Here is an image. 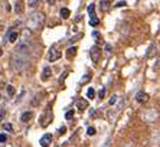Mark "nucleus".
I'll return each mask as SVG.
<instances>
[{
	"mask_svg": "<svg viewBox=\"0 0 160 147\" xmlns=\"http://www.w3.org/2000/svg\"><path fill=\"white\" fill-rule=\"evenodd\" d=\"M49 144H52V134H45V136L40 139V146L48 147Z\"/></svg>",
	"mask_w": 160,
	"mask_h": 147,
	"instance_id": "423d86ee",
	"label": "nucleus"
},
{
	"mask_svg": "<svg viewBox=\"0 0 160 147\" xmlns=\"http://www.w3.org/2000/svg\"><path fill=\"white\" fill-rule=\"evenodd\" d=\"M27 5H29L30 7H36V5H38V2H29Z\"/></svg>",
	"mask_w": 160,
	"mask_h": 147,
	"instance_id": "5701e85b",
	"label": "nucleus"
},
{
	"mask_svg": "<svg viewBox=\"0 0 160 147\" xmlns=\"http://www.w3.org/2000/svg\"><path fill=\"white\" fill-rule=\"evenodd\" d=\"M87 107H88V102L85 100H78V101H77V108H78L80 111L87 110Z\"/></svg>",
	"mask_w": 160,
	"mask_h": 147,
	"instance_id": "1a4fd4ad",
	"label": "nucleus"
},
{
	"mask_svg": "<svg viewBox=\"0 0 160 147\" xmlns=\"http://www.w3.org/2000/svg\"><path fill=\"white\" fill-rule=\"evenodd\" d=\"M149 100V95H147L144 91H140V92H137V95H136V101L137 102H146V101Z\"/></svg>",
	"mask_w": 160,
	"mask_h": 147,
	"instance_id": "0eeeda50",
	"label": "nucleus"
},
{
	"mask_svg": "<svg viewBox=\"0 0 160 147\" xmlns=\"http://www.w3.org/2000/svg\"><path fill=\"white\" fill-rule=\"evenodd\" d=\"M74 52H77V48H69L68 49V58H71L74 55Z\"/></svg>",
	"mask_w": 160,
	"mask_h": 147,
	"instance_id": "2eb2a0df",
	"label": "nucleus"
},
{
	"mask_svg": "<svg viewBox=\"0 0 160 147\" xmlns=\"http://www.w3.org/2000/svg\"><path fill=\"white\" fill-rule=\"evenodd\" d=\"M61 55H62V54H61L59 51L53 48V49H51V54H49V61H56V59H59Z\"/></svg>",
	"mask_w": 160,
	"mask_h": 147,
	"instance_id": "6e6552de",
	"label": "nucleus"
},
{
	"mask_svg": "<svg viewBox=\"0 0 160 147\" xmlns=\"http://www.w3.org/2000/svg\"><path fill=\"white\" fill-rule=\"evenodd\" d=\"M23 94H25V89H22V94H20V97H23ZM20 100H22V98H19V100L16 101V102H19V101H20Z\"/></svg>",
	"mask_w": 160,
	"mask_h": 147,
	"instance_id": "c85d7f7f",
	"label": "nucleus"
},
{
	"mask_svg": "<svg viewBox=\"0 0 160 147\" xmlns=\"http://www.w3.org/2000/svg\"><path fill=\"white\" fill-rule=\"evenodd\" d=\"M115 101H117V95L114 94V95H111V98H110L108 102H110V105H114V104H115Z\"/></svg>",
	"mask_w": 160,
	"mask_h": 147,
	"instance_id": "4468645a",
	"label": "nucleus"
},
{
	"mask_svg": "<svg viewBox=\"0 0 160 147\" xmlns=\"http://www.w3.org/2000/svg\"><path fill=\"white\" fill-rule=\"evenodd\" d=\"M27 61H29V54H25V52H19L14 49L13 55H12V59H10V64H12V68L14 71H23L25 68L27 67Z\"/></svg>",
	"mask_w": 160,
	"mask_h": 147,
	"instance_id": "f257e3e1",
	"label": "nucleus"
},
{
	"mask_svg": "<svg viewBox=\"0 0 160 147\" xmlns=\"http://www.w3.org/2000/svg\"><path fill=\"white\" fill-rule=\"evenodd\" d=\"M22 3H20V2H17V3H16V7H14V10H16V12H22Z\"/></svg>",
	"mask_w": 160,
	"mask_h": 147,
	"instance_id": "6ab92c4d",
	"label": "nucleus"
},
{
	"mask_svg": "<svg viewBox=\"0 0 160 147\" xmlns=\"http://www.w3.org/2000/svg\"><path fill=\"white\" fill-rule=\"evenodd\" d=\"M30 117H32V111H26V113L22 115V121H25V123H26L27 120H30Z\"/></svg>",
	"mask_w": 160,
	"mask_h": 147,
	"instance_id": "9b49d317",
	"label": "nucleus"
},
{
	"mask_svg": "<svg viewBox=\"0 0 160 147\" xmlns=\"http://www.w3.org/2000/svg\"><path fill=\"white\" fill-rule=\"evenodd\" d=\"M104 92H105L104 89H101V91H100V98H102V97H104Z\"/></svg>",
	"mask_w": 160,
	"mask_h": 147,
	"instance_id": "cd10ccee",
	"label": "nucleus"
},
{
	"mask_svg": "<svg viewBox=\"0 0 160 147\" xmlns=\"http://www.w3.org/2000/svg\"><path fill=\"white\" fill-rule=\"evenodd\" d=\"M100 5H101V6H102V7H104V9H105V7L108 6V2H101Z\"/></svg>",
	"mask_w": 160,
	"mask_h": 147,
	"instance_id": "b1692460",
	"label": "nucleus"
},
{
	"mask_svg": "<svg viewBox=\"0 0 160 147\" xmlns=\"http://www.w3.org/2000/svg\"><path fill=\"white\" fill-rule=\"evenodd\" d=\"M45 22V16L40 12H35V13L29 14V17L26 20V26L29 30H38Z\"/></svg>",
	"mask_w": 160,
	"mask_h": 147,
	"instance_id": "f03ea898",
	"label": "nucleus"
},
{
	"mask_svg": "<svg viewBox=\"0 0 160 147\" xmlns=\"http://www.w3.org/2000/svg\"><path fill=\"white\" fill-rule=\"evenodd\" d=\"M52 117H53V115H52V113H51L49 110H46V111H45V114H43V115L40 117L39 124L42 126V127H46L48 124H49V123L52 121Z\"/></svg>",
	"mask_w": 160,
	"mask_h": 147,
	"instance_id": "20e7f679",
	"label": "nucleus"
},
{
	"mask_svg": "<svg viewBox=\"0 0 160 147\" xmlns=\"http://www.w3.org/2000/svg\"><path fill=\"white\" fill-rule=\"evenodd\" d=\"M108 143H110V139H107V140L104 141V144H102V147H108Z\"/></svg>",
	"mask_w": 160,
	"mask_h": 147,
	"instance_id": "a878e982",
	"label": "nucleus"
},
{
	"mask_svg": "<svg viewBox=\"0 0 160 147\" xmlns=\"http://www.w3.org/2000/svg\"><path fill=\"white\" fill-rule=\"evenodd\" d=\"M115 6H117V7H121V6H126V2H118V3H115Z\"/></svg>",
	"mask_w": 160,
	"mask_h": 147,
	"instance_id": "4be33fe9",
	"label": "nucleus"
},
{
	"mask_svg": "<svg viewBox=\"0 0 160 147\" xmlns=\"http://www.w3.org/2000/svg\"><path fill=\"white\" fill-rule=\"evenodd\" d=\"M49 74H51V69H49V68H45V69H43V77H42V80L46 81L48 78H49Z\"/></svg>",
	"mask_w": 160,
	"mask_h": 147,
	"instance_id": "f8f14e48",
	"label": "nucleus"
},
{
	"mask_svg": "<svg viewBox=\"0 0 160 147\" xmlns=\"http://www.w3.org/2000/svg\"><path fill=\"white\" fill-rule=\"evenodd\" d=\"M141 118L146 121V123L152 124V123H154V121L159 118V111L156 108H149V110H146L144 113L141 114Z\"/></svg>",
	"mask_w": 160,
	"mask_h": 147,
	"instance_id": "7ed1b4c3",
	"label": "nucleus"
},
{
	"mask_svg": "<svg viewBox=\"0 0 160 147\" xmlns=\"http://www.w3.org/2000/svg\"><path fill=\"white\" fill-rule=\"evenodd\" d=\"M3 128H5V130H7V131H12V130H13L10 124H3Z\"/></svg>",
	"mask_w": 160,
	"mask_h": 147,
	"instance_id": "412c9836",
	"label": "nucleus"
},
{
	"mask_svg": "<svg viewBox=\"0 0 160 147\" xmlns=\"http://www.w3.org/2000/svg\"><path fill=\"white\" fill-rule=\"evenodd\" d=\"M87 134H88V136H94V134H95V128H94V127H88Z\"/></svg>",
	"mask_w": 160,
	"mask_h": 147,
	"instance_id": "f3484780",
	"label": "nucleus"
},
{
	"mask_svg": "<svg viewBox=\"0 0 160 147\" xmlns=\"http://www.w3.org/2000/svg\"><path fill=\"white\" fill-rule=\"evenodd\" d=\"M105 51L110 54V52H111V45H105Z\"/></svg>",
	"mask_w": 160,
	"mask_h": 147,
	"instance_id": "393cba45",
	"label": "nucleus"
},
{
	"mask_svg": "<svg viewBox=\"0 0 160 147\" xmlns=\"http://www.w3.org/2000/svg\"><path fill=\"white\" fill-rule=\"evenodd\" d=\"M59 13H61V17H64V19H68L71 16V12H69V9H67V7H62Z\"/></svg>",
	"mask_w": 160,
	"mask_h": 147,
	"instance_id": "9d476101",
	"label": "nucleus"
},
{
	"mask_svg": "<svg viewBox=\"0 0 160 147\" xmlns=\"http://www.w3.org/2000/svg\"><path fill=\"white\" fill-rule=\"evenodd\" d=\"M94 95H95V92H94V89H93V88H88V91H87V97L89 98V100H93V98H94Z\"/></svg>",
	"mask_w": 160,
	"mask_h": 147,
	"instance_id": "ddd939ff",
	"label": "nucleus"
},
{
	"mask_svg": "<svg viewBox=\"0 0 160 147\" xmlns=\"http://www.w3.org/2000/svg\"><path fill=\"white\" fill-rule=\"evenodd\" d=\"M7 92H9V95H14V88L12 87V85H7Z\"/></svg>",
	"mask_w": 160,
	"mask_h": 147,
	"instance_id": "dca6fc26",
	"label": "nucleus"
},
{
	"mask_svg": "<svg viewBox=\"0 0 160 147\" xmlns=\"http://www.w3.org/2000/svg\"><path fill=\"white\" fill-rule=\"evenodd\" d=\"M72 115H74V111H68V113L65 114V118H67V120H71Z\"/></svg>",
	"mask_w": 160,
	"mask_h": 147,
	"instance_id": "a211bd4d",
	"label": "nucleus"
},
{
	"mask_svg": "<svg viewBox=\"0 0 160 147\" xmlns=\"http://www.w3.org/2000/svg\"><path fill=\"white\" fill-rule=\"evenodd\" d=\"M6 140H7L6 134H5V133H2V136H0V141H2V143H6Z\"/></svg>",
	"mask_w": 160,
	"mask_h": 147,
	"instance_id": "aec40b11",
	"label": "nucleus"
},
{
	"mask_svg": "<svg viewBox=\"0 0 160 147\" xmlns=\"http://www.w3.org/2000/svg\"><path fill=\"white\" fill-rule=\"evenodd\" d=\"M65 130H67L65 127H61V128H59V133H61V134H62V133H65Z\"/></svg>",
	"mask_w": 160,
	"mask_h": 147,
	"instance_id": "bb28decb",
	"label": "nucleus"
},
{
	"mask_svg": "<svg viewBox=\"0 0 160 147\" xmlns=\"http://www.w3.org/2000/svg\"><path fill=\"white\" fill-rule=\"evenodd\" d=\"M100 52L101 49L98 46H93L91 49H89V56H91V59H93V62H98V59H100Z\"/></svg>",
	"mask_w": 160,
	"mask_h": 147,
	"instance_id": "39448f33",
	"label": "nucleus"
}]
</instances>
